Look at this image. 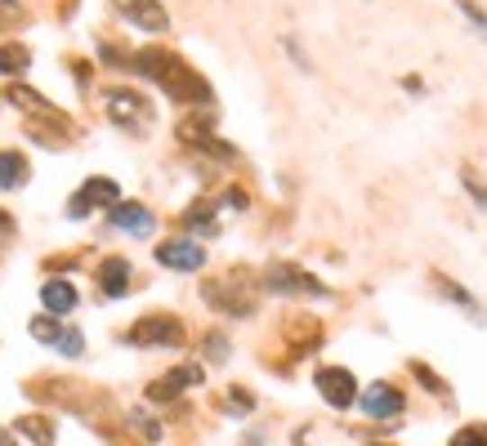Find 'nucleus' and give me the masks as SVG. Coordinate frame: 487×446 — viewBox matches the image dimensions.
<instances>
[{
  "label": "nucleus",
  "mask_w": 487,
  "mask_h": 446,
  "mask_svg": "<svg viewBox=\"0 0 487 446\" xmlns=\"http://www.w3.org/2000/svg\"><path fill=\"white\" fill-rule=\"evenodd\" d=\"M452 446H487V433L483 429H461V433L452 438Z\"/></svg>",
  "instance_id": "nucleus-28"
},
{
  "label": "nucleus",
  "mask_w": 487,
  "mask_h": 446,
  "mask_svg": "<svg viewBox=\"0 0 487 446\" xmlns=\"http://www.w3.org/2000/svg\"><path fill=\"white\" fill-rule=\"evenodd\" d=\"M411 370H416V379H425V388H429V393H447V384H443V379H438L429 366H420V361H416Z\"/></svg>",
  "instance_id": "nucleus-26"
},
{
  "label": "nucleus",
  "mask_w": 487,
  "mask_h": 446,
  "mask_svg": "<svg viewBox=\"0 0 487 446\" xmlns=\"http://www.w3.org/2000/svg\"><path fill=\"white\" fill-rule=\"evenodd\" d=\"M27 183V156L23 152H0V188H23Z\"/></svg>",
  "instance_id": "nucleus-16"
},
{
  "label": "nucleus",
  "mask_w": 487,
  "mask_h": 446,
  "mask_svg": "<svg viewBox=\"0 0 487 446\" xmlns=\"http://www.w3.org/2000/svg\"><path fill=\"white\" fill-rule=\"evenodd\" d=\"M134 72L152 76V81H157L170 99H179V103H211V85H206L188 63H179L175 54L143 49V54H134Z\"/></svg>",
  "instance_id": "nucleus-1"
},
{
  "label": "nucleus",
  "mask_w": 487,
  "mask_h": 446,
  "mask_svg": "<svg viewBox=\"0 0 487 446\" xmlns=\"http://www.w3.org/2000/svg\"><path fill=\"white\" fill-rule=\"evenodd\" d=\"M456 4H461V9H465V13L474 18V22H479V31H487V13L479 9V4H474V0H456Z\"/></svg>",
  "instance_id": "nucleus-29"
},
{
  "label": "nucleus",
  "mask_w": 487,
  "mask_h": 446,
  "mask_svg": "<svg viewBox=\"0 0 487 446\" xmlns=\"http://www.w3.org/2000/svg\"><path fill=\"white\" fill-rule=\"evenodd\" d=\"M157 263L166 268H179V272H197L206 263V250L197 241H161L157 245Z\"/></svg>",
  "instance_id": "nucleus-10"
},
{
  "label": "nucleus",
  "mask_w": 487,
  "mask_h": 446,
  "mask_svg": "<svg viewBox=\"0 0 487 446\" xmlns=\"http://www.w3.org/2000/svg\"><path fill=\"white\" fill-rule=\"evenodd\" d=\"M108 215H113V223H117V227L134 232V236H148V232L157 227L152 210H148V206H134V201H117V206H108Z\"/></svg>",
  "instance_id": "nucleus-13"
},
{
  "label": "nucleus",
  "mask_w": 487,
  "mask_h": 446,
  "mask_svg": "<svg viewBox=\"0 0 487 446\" xmlns=\"http://www.w3.org/2000/svg\"><path fill=\"white\" fill-rule=\"evenodd\" d=\"M224 206H233V210H246V192H242V188H229V192H224Z\"/></svg>",
  "instance_id": "nucleus-30"
},
{
  "label": "nucleus",
  "mask_w": 487,
  "mask_h": 446,
  "mask_svg": "<svg viewBox=\"0 0 487 446\" xmlns=\"http://www.w3.org/2000/svg\"><path fill=\"white\" fill-rule=\"evenodd\" d=\"M59 334H63V326L54 317H36L32 322V339H41V343H59Z\"/></svg>",
  "instance_id": "nucleus-20"
},
{
  "label": "nucleus",
  "mask_w": 487,
  "mask_h": 446,
  "mask_svg": "<svg viewBox=\"0 0 487 446\" xmlns=\"http://www.w3.org/2000/svg\"><path fill=\"white\" fill-rule=\"evenodd\" d=\"M108 116L125 125V129H143L148 120H152V108H148V99H139L134 90H113L108 94Z\"/></svg>",
  "instance_id": "nucleus-6"
},
{
  "label": "nucleus",
  "mask_w": 487,
  "mask_h": 446,
  "mask_svg": "<svg viewBox=\"0 0 487 446\" xmlns=\"http://www.w3.org/2000/svg\"><path fill=\"white\" fill-rule=\"evenodd\" d=\"M117 201H122V188H117L113 179H90V183L72 197L68 215H72V219H86L95 206H117Z\"/></svg>",
  "instance_id": "nucleus-7"
},
{
  "label": "nucleus",
  "mask_w": 487,
  "mask_h": 446,
  "mask_svg": "<svg viewBox=\"0 0 487 446\" xmlns=\"http://www.w3.org/2000/svg\"><path fill=\"white\" fill-rule=\"evenodd\" d=\"M99 290L113 295V299H122L125 290H130V263H125V259H108V263L99 268Z\"/></svg>",
  "instance_id": "nucleus-15"
},
{
  "label": "nucleus",
  "mask_w": 487,
  "mask_h": 446,
  "mask_svg": "<svg viewBox=\"0 0 487 446\" xmlns=\"http://www.w3.org/2000/svg\"><path fill=\"white\" fill-rule=\"evenodd\" d=\"M117 9L143 31H166L170 27V13L161 9V0H117Z\"/></svg>",
  "instance_id": "nucleus-11"
},
{
  "label": "nucleus",
  "mask_w": 487,
  "mask_h": 446,
  "mask_svg": "<svg viewBox=\"0 0 487 446\" xmlns=\"http://www.w3.org/2000/svg\"><path fill=\"white\" fill-rule=\"evenodd\" d=\"M358 402H363L366 420H398L402 415V393L393 384H371Z\"/></svg>",
  "instance_id": "nucleus-9"
},
{
  "label": "nucleus",
  "mask_w": 487,
  "mask_h": 446,
  "mask_svg": "<svg viewBox=\"0 0 487 446\" xmlns=\"http://www.w3.org/2000/svg\"><path fill=\"white\" fill-rule=\"evenodd\" d=\"M32 63V49L27 45H0V72L5 76H23Z\"/></svg>",
  "instance_id": "nucleus-17"
},
{
  "label": "nucleus",
  "mask_w": 487,
  "mask_h": 446,
  "mask_svg": "<svg viewBox=\"0 0 487 446\" xmlns=\"http://www.w3.org/2000/svg\"><path fill=\"white\" fill-rule=\"evenodd\" d=\"M23 0H0V27H14V22H23Z\"/></svg>",
  "instance_id": "nucleus-22"
},
{
  "label": "nucleus",
  "mask_w": 487,
  "mask_h": 446,
  "mask_svg": "<svg viewBox=\"0 0 487 446\" xmlns=\"http://www.w3.org/2000/svg\"><path fill=\"white\" fill-rule=\"evenodd\" d=\"M264 286L273 290V295H327V286L322 281H313L304 268H291V263H273L268 272H264Z\"/></svg>",
  "instance_id": "nucleus-4"
},
{
  "label": "nucleus",
  "mask_w": 487,
  "mask_h": 446,
  "mask_svg": "<svg viewBox=\"0 0 487 446\" xmlns=\"http://www.w3.org/2000/svg\"><path fill=\"white\" fill-rule=\"evenodd\" d=\"M134 348H179L184 343V322H175L170 313H148L130 326Z\"/></svg>",
  "instance_id": "nucleus-2"
},
{
  "label": "nucleus",
  "mask_w": 487,
  "mask_h": 446,
  "mask_svg": "<svg viewBox=\"0 0 487 446\" xmlns=\"http://www.w3.org/2000/svg\"><path fill=\"white\" fill-rule=\"evenodd\" d=\"M438 290H443V295H447V299H456V304H465V308H470V313H474V299H470V295H465V290H461V286H452V281H447V277H443V281H438Z\"/></svg>",
  "instance_id": "nucleus-27"
},
{
  "label": "nucleus",
  "mask_w": 487,
  "mask_h": 446,
  "mask_svg": "<svg viewBox=\"0 0 487 446\" xmlns=\"http://www.w3.org/2000/svg\"><path fill=\"white\" fill-rule=\"evenodd\" d=\"M130 424H134V429H139V433H143L148 442H157V438H161V424H152V420H148L143 411H134V415H130Z\"/></svg>",
  "instance_id": "nucleus-23"
},
{
  "label": "nucleus",
  "mask_w": 487,
  "mask_h": 446,
  "mask_svg": "<svg viewBox=\"0 0 487 446\" xmlns=\"http://www.w3.org/2000/svg\"><path fill=\"white\" fill-rule=\"evenodd\" d=\"M18 429L32 438L36 446H54V424L50 420H41V415H27V420H18Z\"/></svg>",
  "instance_id": "nucleus-19"
},
{
  "label": "nucleus",
  "mask_w": 487,
  "mask_h": 446,
  "mask_svg": "<svg viewBox=\"0 0 487 446\" xmlns=\"http://www.w3.org/2000/svg\"><path fill=\"white\" fill-rule=\"evenodd\" d=\"M461 179H465V188H470V192H474V201H479V206H483V210H487V183H479V174H474V170H470V165H465V170H461Z\"/></svg>",
  "instance_id": "nucleus-24"
},
{
  "label": "nucleus",
  "mask_w": 487,
  "mask_h": 446,
  "mask_svg": "<svg viewBox=\"0 0 487 446\" xmlns=\"http://www.w3.org/2000/svg\"><path fill=\"white\" fill-rule=\"evenodd\" d=\"M9 99H14V108H23V112H36V116H45L50 125H59V129H72V120L63 116V112L54 108V103H45L36 90H27V85H14L9 90Z\"/></svg>",
  "instance_id": "nucleus-12"
},
{
  "label": "nucleus",
  "mask_w": 487,
  "mask_h": 446,
  "mask_svg": "<svg viewBox=\"0 0 487 446\" xmlns=\"http://www.w3.org/2000/svg\"><path fill=\"white\" fill-rule=\"evenodd\" d=\"M206 357L211 361H224L229 357V339L224 334H206Z\"/></svg>",
  "instance_id": "nucleus-25"
},
{
  "label": "nucleus",
  "mask_w": 487,
  "mask_h": 446,
  "mask_svg": "<svg viewBox=\"0 0 487 446\" xmlns=\"http://www.w3.org/2000/svg\"><path fill=\"white\" fill-rule=\"evenodd\" d=\"M193 384H202V366L197 361H188V366H175L170 375H161L157 384H148V402H175L184 388H193Z\"/></svg>",
  "instance_id": "nucleus-8"
},
{
  "label": "nucleus",
  "mask_w": 487,
  "mask_h": 446,
  "mask_svg": "<svg viewBox=\"0 0 487 446\" xmlns=\"http://www.w3.org/2000/svg\"><path fill=\"white\" fill-rule=\"evenodd\" d=\"M9 236H14V219L0 210V241H9Z\"/></svg>",
  "instance_id": "nucleus-31"
},
{
  "label": "nucleus",
  "mask_w": 487,
  "mask_h": 446,
  "mask_svg": "<svg viewBox=\"0 0 487 446\" xmlns=\"http://www.w3.org/2000/svg\"><path fill=\"white\" fill-rule=\"evenodd\" d=\"M54 348H59V352H68V357H81V348H86V334H81V331H63Z\"/></svg>",
  "instance_id": "nucleus-21"
},
{
  "label": "nucleus",
  "mask_w": 487,
  "mask_h": 446,
  "mask_svg": "<svg viewBox=\"0 0 487 446\" xmlns=\"http://www.w3.org/2000/svg\"><path fill=\"white\" fill-rule=\"evenodd\" d=\"M41 304H45L54 317H63V313H72V308H77V286H72V281H63V277H54V281H45V286H41Z\"/></svg>",
  "instance_id": "nucleus-14"
},
{
  "label": "nucleus",
  "mask_w": 487,
  "mask_h": 446,
  "mask_svg": "<svg viewBox=\"0 0 487 446\" xmlns=\"http://www.w3.org/2000/svg\"><path fill=\"white\" fill-rule=\"evenodd\" d=\"M184 227H193L197 236H215V232H220V223H215V210H211L206 201H197V206L184 215Z\"/></svg>",
  "instance_id": "nucleus-18"
},
{
  "label": "nucleus",
  "mask_w": 487,
  "mask_h": 446,
  "mask_svg": "<svg viewBox=\"0 0 487 446\" xmlns=\"http://www.w3.org/2000/svg\"><path fill=\"white\" fill-rule=\"evenodd\" d=\"M318 393H322V402L336 406V411H345V406L358 402V384H354V375H349L345 366H322V370H318Z\"/></svg>",
  "instance_id": "nucleus-5"
},
{
  "label": "nucleus",
  "mask_w": 487,
  "mask_h": 446,
  "mask_svg": "<svg viewBox=\"0 0 487 446\" xmlns=\"http://www.w3.org/2000/svg\"><path fill=\"white\" fill-rule=\"evenodd\" d=\"M0 446H14V433H5V429H0Z\"/></svg>",
  "instance_id": "nucleus-32"
},
{
  "label": "nucleus",
  "mask_w": 487,
  "mask_h": 446,
  "mask_svg": "<svg viewBox=\"0 0 487 446\" xmlns=\"http://www.w3.org/2000/svg\"><path fill=\"white\" fill-rule=\"evenodd\" d=\"M202 295H206V299H211L215 308L233 313V317H250V313H255V295H250V286H246L242 277L206 281V286H202Z\"/></svg>",
  "instance_id": "nucleus-3"
}]
</instances>
